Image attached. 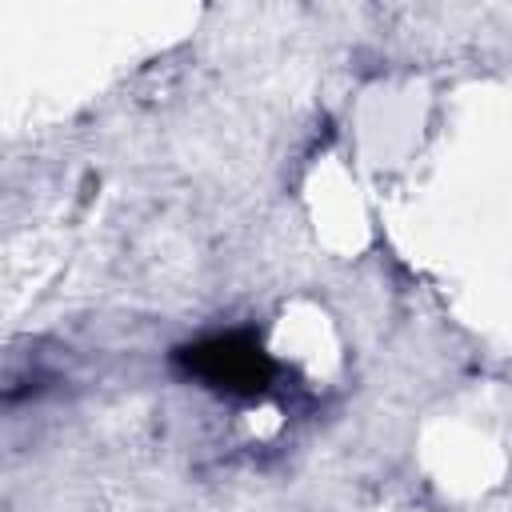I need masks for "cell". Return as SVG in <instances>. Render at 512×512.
Instances as JSON below:
<instances>
[{
  "mask_svg": "<svg viewBox=\"0 0 512 512\" xmlns=\"http://www.w3.org/2000/svg\"><path fill=\"white\" fill-rule=\"evenodd\" d=\"M196 372L220 388H260L268 364L256 348H240L236 340H212L196 348Z\"/></svg>",
  "mask_w": 512,
  "mask_h": 512,
  "instance_id": "cell-1",
  "label": "cell"
}]
</instances>
